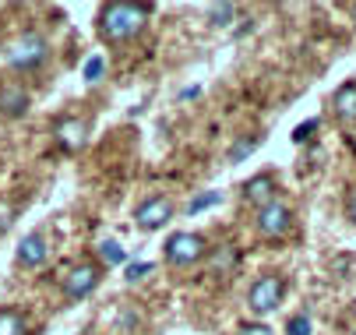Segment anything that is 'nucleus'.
<instances>
[{
    "instance_id": "obj_2",
    "label": "nucleus",
    "mask_w": 356,
    "mask_h": 335,
    "mask_svg": "<svg viewBox=\"0 0 356 335\" xmlns=\"http://www.w3.org/2000/svg\"><path fill=\"white\" fill-rule=\"evenodd\" d=\"M46 54H49L46 39H42L39 32H25V35H18V39L8 46V64H11L15 71H35V67L46 60Z\"/></svg>"
},
{
    "instance_id": "obj_12",
    "label": "nucleus",
    "mask_w": 356,
    "mask_h": 335,
    "mask_svg": "<svg viewBox=\"0 0 356 335\" xmlns=\"http://www.w3.org/2000/svg\"><path fill=\"white\" fill-rule=\"evenodd\" d=\"M0 110H4L8 117H22V113L29 110V92H25L22 85L4 88V92H0Z\"/></svg>"
},
{
    "instance_id": "obj_19",
    "label": "nucleus",
    "mask_w": 356,
    "mask_h": 335,
    "mask_svg": "<svg viewBox=\"0 0 356 335\" xmlns=\"http://www.w3.org/2000/svg\"><path fill=\"white\" fill-rule=\"evenodd\" d=\"M148 272H152V261H134V265H127V282H138Z\"/></svg>"
},
{
    "instance_id": "obj_22",
    "label": "nucleus",
    "mask_w": 356,
    "mask_h": 335,
    "mask_svg": "<svg viewBox=\"0 0 356 335\" xmlns=\"http://www.w3.org/2000/svg\"><path fill=\"white\" fill-rule=\"evenodd\" d=\"M240 335H272V328L268 325H243Z\"/></svg>"
},
{
    "instance_id": "obj_3",
    "label": "nucleus",
    "mask_w": 356,
    "mask_h": 335,
    "mask_svg": "<svg viewBox=\"0 0 356 335\" xmlns=\"http://www.w3.org/2000/svg\"><path fill=\"white\" fill-rule=\"evenodd\" d=\"M205 254H209V244H205V236H197V233H173L166 240V261L170 265H194Z\"/></svg>"
},
{
    "instance_id": "obj_9",
    "label": "nucleus",
    "mask_w": 356,
    "mask_h": 335,
    "mask_svg": "<svg viewBox=\"0 0 356 335\" xmlns=\"http://www.w3.org/2000/svg\"><path fill=\"white\" fill-rule=\"evenodd\" d=\"M243 198L250 202V205H268V202H275V177L272 173H261V177H254V180H247L243 183Z\"/></svg>"
},
{
    "instance_id": "obj_5",
    "label": "nucleus",
    "mask_w": 356,
    "mask_h": 335,
    "mask_svg": "<svg viewBox=\"0 0 356 335\" xmlns=\"http://www.w3.org/2000/svg\"><path fill=\"white\" fill-rule=\"evenodd\" d=\"M95 286H99V265H92V261H81V265H74V268L64 275V293H67L71 300L88 297Z\"/></svg>"
},
{
    "instance_id": "obj_10",
    "label": "nucleus",
    "mask_w": 356,
    "mask_h": 335,
    "mask_svg": "<svg viewBox=\"0 0 356 335\" xmlns=\"http://www.w3.org/2000/svg\"><path fill=\"white\" fill-rule=\"evenodd\" d=\"M332 110L339 120H356V81H346L335 95H332Z\"/></svg>"
},
{
    "instance_id": "obj_6",
    "label": "nucleus",
    "mask_w": 356,
    "mask_h": 335,
    "mask_svg": "<svg viewBox=\"0 0 356 335\" xmlns=\"http://www.w3.org/2000/svg\"><path fill=\"white\" fill-rule=\"evenodd\" d=\"M289 226H293V215H289V209L275 198V202H268L265 209H258V229H261V236H282V233H289Z\"/></svg>"
},
{
    "instance_id": "obj_4",
    "label": "nucleus",
    "mask_w": 356,
    "mask_h": 335,
    "mask_svg": "<svg viewBox=\"0 0 356 335\" xmlns=\"http://www.w3.org/2000/svg\"><path fill=\"white\" fill-rule=\"evenodd\" d=\"M282 293H286V282H282L279 275H261L258 282L250 286L247 304H250V311H254V314H272V311L279 307Z\"/></svg>"
},
{
    "instance_id": "obj_14",
    "label": "nucleus",
    "mask_w": 356,
    "mask_h": 335,
    "mask_svg": "<svg viewBox=\"0 0 356 335\" xmlns=\"http://www.w3.org/2000/svg\"><path fill=\"white\" fill-rule=\"evenodd\" d=\"M99 258H103V265H124V247L117 244V240H103L99 244Z\"/></svg>"
},
{
    "instance_id": "obj_21",
    "label": "nucleus",
    "mask_w": 356,
    "mask_h": 335,
    "mask_svg": "<svg viewBox=\"0 0 356 335\" xmlns=\"http://www.w3.org/2000/svg\"><path fill=\"white\" fill-rule=\"evenodd\" d=\"M314 131H318V120H307V124H300V127L293 131V138H296V141H307Z\"/></svg>"
},
{
    "instance_id": "obj_15",
    "label": "nucleus",
    "mask_w": 356,
    "mask_h": 335,
    "mask_svg": "<svg viewBox=\"0 0 356 335\" xmlns=\"http://www.w3.org/2000/svg\"><path fill=\"white\" fill-rule=\"evenodd\" d=\"M258 145H261V138H240L236 145L229 149V163H240L243 156H250V152L258 149Z\"/></svg>"
},
{
    "instance_id": "obj_18",
    "label": "nucleus",
    "mask_w": 356,
    "mask_h": 335,
    "mask_svg": "<svg viewBox=\"0 0 356 335\" xmlns=\"http://www.w3.org/2000/svg\"><path fill=\"white\" fill-rule=\"evenodd\" d=\"M209 15H212V22H216V25H229V18L236 15V8H233V4H212V8H209Z\"/></svg>"
},
{
    "instance_id": "obj_1",
    "label": "nucleus",
    "mask_w": 356,
    "mask_h": 335,
    "mask_svg": "<svg viewBox=\"0 0 356 335\" xmlns=\"http://www.w3.org/2000/svg\"><path fill=\"white\" fill-rule=\"evenodd\" d=\"M152 11V4H106L99 11V35L106 42H127L141 32L145 15Z\"/></svg>"
},
{
    "instance_id": "obj_7",
    "label": "nucleus",
    "mask_w": 356,
    "mask_h": 335,
    "mask_svg": "<svg viewBox=\"0 0 356 335\" xmlns=\"http://www.w3.org/2000/svg\"><path fill=\"white\" fill-rule=\"evenodd\" d=\"M54 138H57V145L64 152H78L85 141H88V124L81 117H60L54 124Z\"/></svg>"
},
{
    "instance_id": "obj_20",
    "label": "nucleus",
    "mask_w": 356,
    "mask_h": 335,
    "mask_svg": "<svg viewBox=\"0 0 356 335\" xmlns=\"http://www.w3.org/2000/svg\"><path fill=\"white\" fill-rule=\"evenodd\" d=\"M99 74H103V57H88V64H85V78H88V81H99Z\"/></svg>"
},
{
    "instance_id": "obj_24",
    "label": "nucleus",
    "mask_w": 356,
    "mask_h": 335,
    "mask_svg": "<svg viewBox=\"0 0 356 335\" xmlns=\"http://www.w3.org/2000/svg\"><path fill=\"white\" fill-rule=\"evenodd\" d=\"M346 212H349V219L356 222V190H353V195H349V202H346Z\"/></svg>"
},
{
    "instance_id": "obj_17",
    "label": "nucleus",
    "mask_w": 356,
    "mask_h": 335,
    "mask_svg": "<svg viewBox=\"0 0 356 335\" xmlns=\"http://www.w3.org/2000/svg\"><path fill=\"white\" fill-rule=\"evenodd\" d=\"M286 332H289V335H311V318H307V314H293V318L286 321Z\"/></svg>"
},
{
    "instance_id": "obj_23",
    "label": "nucleus",
    "mask_w": 356,
    "mask_h": 335,
    "mask_svg": "<svg viewBox=\"0 0 356 335\" xmlns=\"http://www.w3.org/2000/svg\"><path fill=\"white\" fill-rule=\"evenodd\" d=\"M11 215H15V212H11L8 205H0V233H4V229L11 226Z\"/></svg>"
},
{
    "instance_id": "obj_8",
    "label": "nucleus",
    "mask_w": 356,
    "mask_h": 335,
    "mask_svg": "<svg viewBox=\"0 0 356 335\" xmlns=\"http://www.w3.org/2000/svg\"><path fill=\"white\" fill-rule=\"evenodd\" d=\"M173 219V202L170 198H148L145 205H138V212H134V222L141 226V229H159V226H166Z\"/></svg>"
},
{
    "instance_id": "obj_13",
    "label": "nucleus",
    "mask_w": 356,
    "mask_h": 335,
    "mask_svg": "<svg viewBox=\"0 0 356 335\" xmlns=\"http://www.w3.org/2000/svg\"><path fill=\"white\" fill-rule=\"evenodd\" d=\"M29 332V321L22 311L15 307H0V335H25Z\"/></svg>"
},
{
    "instance_id": "obj_11",
    "label": "nucleus",
    "mask_w": 356,
    "mask_h": 335,
    "mask_svg": "<svg viewBox=\"0 0 356 335\" xmlns=\"http://www.w3.org/2000/svg\"><path fill=\"white\" fill-rule=\"evenodd\" d=\"M18 261H22L25 268H35V265L46 261V240H42L39 233H29L25 240H22V247H18Z\"/></svg>"
},
{
    "instance_id": "obj_16",
    "label": "nucleus",
    "mask_w": 356,
    "mask_h": 335,
    "mask_svg": "<svg viewBox=\"0 0 356 335\" xmlns=\"http://www.w3.org/2000/svg\"><path fill=\"white\" fill-rule=\"evenodd\" d=\"M219 202H222L219 190H209V195H197V198L191 202V215H194V212H205V209H212V205H219Z\"/></svg>"
}]
</instances>
